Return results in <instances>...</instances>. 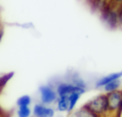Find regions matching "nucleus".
<instances>
[{
	"label": "nucleus",
	"mask_w": 122,
	"mask_h": 117,
	"mask_svg": "<svg viewBox=\"0 0 122 117\" xmlns=\"http://www.w3.org/2000/svg\"><path fill=\"white\" fill-rule=\"evenodd\" d=\"M120 85H121V81L119 79H117V80H114V81H111V82L108 83L107 84H106L104 86V89H105V91H107L108 92H114L120 86Z\"/></svg>",
	"instance_id": "nucleus-7"
},
{
	"label": "nucleus",
	"mask_w": 122,
	"mask_h": 117,
	"mask_svg": "<svg viewBox=\"0 0 122 117\" xmlns=\"http://www.w3.org/2000/svg\"><path fill=\"white\" fill-rule=\"evenodd\" d=\"M34 114L36 117H53L54 112L51 109L46 108L41 105H36L34 109Z\"/></svg>",
	"instance_id": "nucleus-5"
},
{
	"label": "nucleus",
	"mask_w": 122,
	"mask_h": 117,
	"mask_svg": "<svg viewBox=\"0 0 122 117\" xmlns=\"http://www.w3.org/2000/svg\"><path fill=\"white\" fill-rule=\"evenodd\" d=\"M31 102V99L29 96H23L20 97L17 101V105L21 106H28Z\"/></svg>",
	"instance_id": "nucleus-12"
},
{
	"label": "nucleus",
	"mask_w": 122,
	"mask_h": 117,
	"mask_svg": "<svg viewBox=\"0 0 122 117\" xmlns=\"http://www.w3.org/2000/svg\"><path fill=\"white\" fill-rule=\"evenodd\" d=\"M69 102L67 97H61L58 103V109L61 112H64L69 109Z\"/></svg>",
	"instance_id": "nucleus-8"
},
{
	"label": "nucleus",
	"mask_w": 122,
	"mask_h": 117,
	"mask_svg": "<svg viewBox=\"0 0 122 117\" xmlns=\"http://www.w3.org/2000/svg\"><path fill=\"white\" fill-rule=\"evenodd\" d=\"M30 109L27 106H21L18 111L19 117H29L30 115Z\"/></svg>",
	"instance_id": "nucleus-11"
},
{
	"label": "nucleus",
	"mask_w": 122,
	"mask_h": 117,
	"mask_svg": "<svg viewBox=\"0 0 122 117\" xmlns=\"http://www.w3.org/2000/svg\"><path fill=\"white\" fill-rule=\"evenodd\" d=\"M40 92L41 94V101L44 104H50L56 99V93L49 86H41Z\"/></svg>",
	"instance_id": "nucleus-3"
},
{
	"label": "nucleus",
	"mask_w": 122,
	"mask_h": 117,
	"mask_svg": "<svg viewBox=\"0 0 122 117\" xmlns=\"http://www.w3.org/2000/svg\"><path fill=\"white\" fill-rule=\"evenodd\" d=\"M80 95L81 94L79 93H72L68 97L69 102V109H68L69 112L71 111L74 109V107H75L76 102H78V100L79 99Z\"/></svg>",
	"instance_id": "nucleus-9"
},
{
	"label": "nucleus",
	"mask_w": 122,
	"mask_h": 117,
	"mask_svg": "<svg viewBox=\"0 0 122 117\" xmlns=\"http://www.w3.org/2000/svg\"><path fill=\"white\" fill-rule=\"evenodd\" d=\"M121 106H122V102H121Z\"/></svg>",
	"instance_id": "nucleus-16"
},
{
	"label": "nucleus",
	"mask_w": 122,
	"mask_h": 117,
	"mask_svg": "<svg viewBox=\"0 0 122 117\" xmlns=\"http://www.w3.org/2000/svg\"><path fill=\"white\" fill-rule=\"evenodd\" d=\"M122 76V71L119 72H116V73H113L111 74L102 79H101L100 80L98 81V82L97 83V87H101V86H104L106 84H107L108 83L113 81L114 80L117 79H119Z\"/></svg>",
	"instance_id": "nucleus-6"
},
{
	"label": "nucleus",
	"mask_w": 122,
	"mask_h": 117,
	"mask_svg": "<svg viewBox=\"0 0 122 117\" xmlns=\"http://www.w3.org/2000/svg\"><path fill=\"white\" fill-rule=\"evenodd\" d=\"M108 105L110 109H117L122 102V94L119 92H112L107 97Z\"/></svg>",
	"instance_id": "nucleus-4"
},
{
	"label": "nucleus",
	"mask_w": 122,
	"mask_h": 117,
	"mask_svg": "<svg viewBox=\"0 0 122 117\" xmlns=\"http://www.w3.org/2000/svg\"><path fill=\"white\" fill-rule=\"evenodd\" d=\"M89 109L95 114H102L107 111L109 108L108 99L107 97L102 95L96 97L93 101H92L89 105Z\"/></svg>",
	"instance_id": "nucleus-1"
},
{
	"label": "nucleus",
	"mask_w": 122,
	"mask_h": 117,
	"mask_svg": "<svg viewBox=\"0 0 122 117\" xmlns=\"http://www.w3.org/2000/svg\"><path fill=\"white\" fill-rule=\"evenodd\" d=\"M116 4H117V5H119V6H122V0H112Z\"/></svg>",
	"instance_id": "nucleus-14"
},
{
	"label": "nucleus",
	"mask_w": 122,
	"mask_h": 117,
	"mask_svg": "<svg viewBox=\"0 0 122 117\" xmlns=\"http://www.w3.org/2000/svg\"><path fill=\"white\" fill-rule=\"evenodd\" d=\"M57 92L61 97H69L72 93H79L82 94L84 93L85 90L84 88L77 86L76 85L69 84H61L59 86Z\"/></svg>",
	"instance_id": "nucleus-2"
},
{
	"label": "nucleus",
	"mask_w": 122,
	"mask_h": 117,
	"mask_svg": "<svg viewBox=\"0 0 122 117\" xmlns=\"http://www.w3.org/2000/svg\"><path fill=\"white\" fill-rule=\"evenodd\" d=\"M118 21L119 24L122 26V6H121L119 11V14H118Z\"/></svg>",
	"instance_id": "nucleus-13"
},
{
	"label": "nucleus",
	"mask_w": 122,
	"mask_h": 117,
	"mask_svg": "<svg viewBox=\"0 0 122 117\" xmlns=\"http://www.w3.org/2000/svg\"><path fill=\"white\" fill-rule=\"evenodd\" d=\"M71 117H97L92 112H89L87 109H80L75 112Z\"/></svg>",
	"instance_id": "nucleus-10"
},
{
	"label": "nucleus",
	"mask_w": 122,
	"mask_h": 117,
	"mask_svg": "<svg viewBox=\"0 0 122 117\" xmlns=\"http://www.w3.org/2000/svg\"><path fill=\"white\" fill-rule=\"evenodd\" d=\"M0 117H7L6 116V114H5V113L4 112H2V110L0 109Z\"/></svg>",
	"instance_id": "nucleus-15"
}]
</instances>
